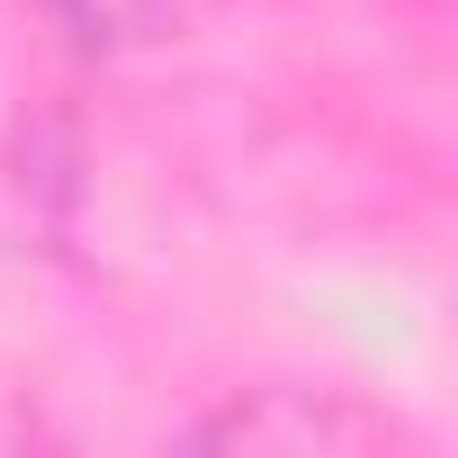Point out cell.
I'll return each mask as SVG.
<instances>
[{
	"label": "cell",
	"mask_w": 458,
	"mask_h": 458,
	"mask_svg": "<svg viewBox=\"0 0 458 458\" xmlns=\"http://www.w3.org/2000/svg\"><path fill=\"white\" fill-rule=\"evenodd\" d=\"M198 449H288V458H360V449H395V422L342 404V395H306V386H261L234 395L225 413H207L189 431Z\"/></svg>",
	"instance_id": "cell-1"
}]
</instances>
